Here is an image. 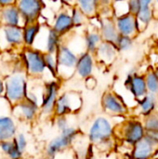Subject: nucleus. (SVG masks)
<instances>
[{"instance_id":"6e6552de","label":"nucleus","mask_w":158,"mask_h":159,"mask_svg":"<svg viewBox=\"0 0 158 159\" xmlns=\"http://www.w3.org/2000/svg\"><path fill=\"white\" fill-rule=\"evenodd\" d=\"M61 94L60 80H50L45 82L42 101L40 104V115L45 117L53 116L54 107L59 95Z\"/></svg>"},{"instance_id":"ea45409f","label":"nucleus","mask_w":158,"mask_h":159,"mask_svg":"<svg viewBox=\"0 0 158 159\" xmlns=\"http://www.w3.org/2000/svg\"><path fill=\"white\" fill-rule=\"evenodd\" d=\"M5 92V84H4V77L0 75V96H4Z\"/></svg>"},{"instance_id":"7c9ffc66","label":"nucleus","mask_w":158,"mask_h":159,"mask_svg":"<svg viewBox=\"0 0 158 159\" xmlns=\"http://www.w3.org/2000/svg\"><path fill=\"white\" fill-rule=\"evenodd\" d=\"M132 44H133L132 37L119 35L115 45L118 51H127L132 47Z\"/></svg>"},{"instance_id":"4468645a","label":"nucleus","mask_w":158,"mask_h":159,"mask_svg":"<svg viewBox=\"0 0 158 159\" xmlns=\"http://www.w3.org/2000/svg\"><path fill=\"white\" fill-rule=\"evenodd\" d=\"M121 135L127 143L135 145L143 139L145 135L144 128L138 120H129L123 125L121 129Z\"/></svg>"},{"instance_id":"412c9836","label":"nucleus","mask_w":158,"mask_h":159,"mask_svg":"<svg viewBox=\"0 0 158 159\" xmlns=\"http://www.w3.org/2000/svg\"><path fill=\"white\" fill-rule=\"evenodd\" d=\"M126 88L131 92L133 97L141 100L147 94L145 78L139 75H129L125 81Z\"/></svg>"},{"instance_id":"20e7f679","label":"nucleus","mask_w":158,"mask_h":159,"mask_svg":"<svg viewBox=\"0 0 158 159\" xmlns=\"http://www.w3.org/2000/svg\"><path fill=\"white\" fill-rule=\"evenodd\" d=\"M114 126L105 116H97L88 130V140L91 145L104 146L111 143L114 136Z\"/></svg>"},{"instance_id":"6ab92c4d","label":"nucleus","mask_w":158,"mask_h":159,"mask_svg":"<svg viewBox=\"0 0 158 159\" xmlns=\"http://www.w3.org/2000/svg\"><path fill=\"white\" fill-rule=\"evenodd\" d=\"M115 23L119 35L132 37L138 31L136 17L130 13L115 18Z\"/></svg>"},{"instance_id":"bb28decb","label":"nucleus","mask_w":158,"mask_h":159,"mask_svg":"<svg viewBox=\"0 0 158 159\" xmlns=\"http://www.w3.org/2000/svg\"><path fill=\"white\" fill-rule=\"evenodd\" d=\"M156 103H157V101H156V97L155 96V94H152V93L146 94L142 99L139 100V106L141 109V113L146 116H151L153 111L156 107Z\"/></svg>"},{"instance_id":"f3484780","label":"nucleus","mask_w":158,"mask_h":159,"mask_svg":"<svg viewBox=\"0 0 158 159\" xmlns=\"http://www.w3.org/2000/svg\"><path fill=\"white\" fill-rule=\"evenodd\" d=\"M158 143L152 139L147 134L143 139L134 145L132 159H149L154 154L155 149L157 147Z\"/></svg>"},{"instance_id":"f8f14e48","label":"nucleus","mask_w":158,"mask_h":159,"mask_svg":"<svg viewBox=\"0 0 158 159\" xmlns=\"http://www.w3.org/2000/svg\"><path fill=\"white\" fill-rule=\"evenodd\" d=\"M102 107L103 111L111 116H123L127 113V106L120 96L113 91H107L102 95Z\"/></svg>"},{"instance_id":"a211bd4d","label":"nucleus","mask_w":158,"mask_h":159,"mask_svg":"<svg viewBox=\"0 0 158 159\" xmlns=\"http://www.w3.org/2000/svg\"><path fill=\"white\" fill-rule=\"evenodd\" d=\"M117 52L118 50L115 45L102 41L93 55L96 61L102 65L108 66L114 62V61L116 58Z\"/></svg>"},{"instance_id":"9d476101","label":"nucleus","mask_w":158,"mask_h":159,"mask_svg":"<svg viewBox=\"0 0 158 159\" xmlns=\"http://www.w3.org/2000/svg\"><path fill=\"white\" fill-rule=\"evenodd\" d=\"M16 6L23 20V24L26 25L38 22L45 7V3L40 0H19L16 1Z\"/></svg>"},{"instance_id":"b1692460","label":"nucleus","mask_w":158,"mask_h":159,"mask_svg":"<svg viewBox=\"0 0 158 159\" xmlns=\"http://www.w3.org/2000/svg\"><path fill=\"white\" fill-rule=\"evenodd\" d=\"M41 25L38 22L26 24L22 27L23 48H33L34 41L39 34Z\"/></svg>"},{"instance_id":"39448f33","label":"nucleus","mask_w":158,"mask_h":159,"mask_svg":"<svg viewBox=\"0 0 158 159\" xmlns=\"http://www.w3.org/2000/svg\"><path fill=\"white\" fill-rule=\"evenodd\" d=\"M80 132L76 127L69 126L60 132V135L48 142L45 149V156L47 159H53L59 153L68 149L79 137Z\"/></svg>"},{"instance_id":"5701e85b","label":"nucleus","mask_w":158,"mask_h":159,"mask_svg":"<svg viewBox=\"0 0 158 159\" xmlns=\"http://www.w3.org/2000/svg\"><path fill=\"white\" fill-rule=\"evenodd\" d=\"M84 39V45H85V50L86 52H88L90 54H94L102 42V37L100 35V33L97 29L90 28L87 30L83 36Z\"/></svg>"},{"instance_id":"c9c22d12","label":"nucleus","mask_w":158,"mask_h":159,"mask_svg":"<svg viewBox=\"0 0 158 159\" xmlns=\"http://www.w3.org/2000/svg\"><path fill=\"white\" fill-rule=\"evenodd\" d=\"M14 147H15V144H14L13 140L12 141H5V142L0 143V149L2 151V153L5 156H7V157L11 154Z\"/></svg>"},{"instance_id":"72a5a7b5","label":"nucleus","mask_w":158,"mask_h":159,"mask_svg":"<svg viewBox=\"0 0 158 159\" xmlns=\"http://www.w3.org/2000/svg\"><path fill=\"white\" fill-rule=\"evenodd\" d=\"M12 105L7 101L4 96H0V116L11 115Z\"/></svg>"},{"instance_id":"c756f323","label":"nucleus","mask_w":158,"mask_h":159,"mask_svg":"<svg viewBox=\"0 0 158 159\" xmlns=\"http://www.w3.org/2000/svg\"><path fill=\"white\" fill-rule=\"evenodd\" d=\"M145 84L147 90L152 94L158 93V78L155 72H150L147 74L145 78Z\"/></svg>"},{"instance_id":"a878e982","label":"nucleus","mask_w":158,"mask_h":159,"mask_svg":"<svg viewBox=\"0 0 158 159\" xmlns=\"http://www.w3.org/2000/svg\"><path fill=\"white\" fill-rule=\"evenodd\" d=\"M141 8L139 12L137 13L136 20L138 24V31L140 30L141 24H143L144 26L147 25L151 19H152V8L150 7V5L152 4V1L150 0H140Z\"/></svg>"},{"instance_id":"cd10ccee","label":"nucleus","mask_w":158,"mask_h":159,"mask_svg":"<svg viewBox=\"0 0 158 159\" xmlns=\"http://www.w3.org/2000/svg\"><path fill=\"white\" fill-rule=\"evenodd\" d=\"M44 61H45V64H46L47 73L51 75V77L53 79H58V77H57L58 62H57L56 54L44 53Z\"/></svg>"},{"instance_id":"c85d7f7f","label":"nucleus","mask_w":158,"mask_h":159,"mask_svg":"<svg viewBox=\"0 0 158 159\" xmlns=\"http://www.w3.org/2000/svg\"><path fill=\"white\" fill-rule=\"evenodd\" d=\"M70 15H71V19H72V22H73L74 28L82 27L83 25H85L88 21V20L85 17V15L75 6L71 7Z\"/></svg>"},{"instance_id":"f257e3e1","label":"nucleus","mask_w":158,"mask_h":159,"mask_svg":"<svg viewBox=\"0 0 158 159\" xmlns=\"http://www.w3.org/2000/svg\"><path fill=\"white\" fill-rule=\"evenodd\" d=\"M81 54L79 50L73 48L69 43L62 39V43L56 52L58 70V80H68L75 74V65L78 56Z\"/></svg>"},{"instance_id":"dca6fc26","label":"nucleus","mask_w":158,"mask_h":159,"mask_svg":"<svg viewBox=\"0 0 158 159\" xmlns=\"http://www.w3.org/2000/svg\"><path fill=\"white\" fill-rule=\"evenodd\" d=\"M0 22L2 26L23 27V20L16 6V3L0 8Z\"/></svg>"},{"instance_id":"ddd939ff","label":"nucleus","mask_w":158,"mask_h":159,"mask_svg":"<svg viewBox=\"0 0 158 159\" xmlns=\"http://www.w3.org/2000/svg\"><path fill=\"white\" fill-rule=\"evenodd\" d=\"M70 9L71 8H61L54 16L52 23L49 24L51 29L61 37H64L71 34L74 29L70 15Z\"/></svg>"},{"instance_id":"473e14b6","label":"nucleus","mask_w":158,"mask_h":159,"mask_svg":"<svg viewBox=\"0 0 158 159\" xmlns=\"http://www.w3.org/2000/svg\"><path fill=\"white\" fill-rule=\"evenodd\" d=\"M13 142H14L15 145L18 147V149L24 154V152L26 151L27 145H28V141H27L26 136L23 133H17V135L13 139Z\"/></svg>"},{"instance_id":"4be33fe9","label":"nucleus","mask_w":158,"mask_h":159,"mask_svg":"<svg viewBox=\"0 0 158 159\" xmlns=\"http://www.w3.org/2000/svg\"><path fill=\"white\" fill-rule=\"evenodd\" d=\"M98 31L103 42L111 43L114 45L115 44L119 36V34L115 27V20L113 18L112 19H101Z\"/></svg>"},{"instance_id":"79ce46f5","label":"nucleus","mask_w":158,"mask_h":159,"mask_svg":"<svg viewBox=\"0 0 158 159\" xmlns=\"http://www.w3.org/2000/svg\"><path fill=\"white\" fill-rule=\"evenodd\" d=\"M20 159H26V158H24V157H22V158H20Z\"/></svg>"},{"instance_id":"0eeeda50","label":"nucleus","mask_w":158,"mask_h":159,"mask_svg":"<svg viewBox=\"0 0 158 159\" xmlns=\"http://www.w3.org/2000/svg\"><path fill=\"white\" fill-rule=\"evenodd\" d=\"M61 43L62 37L54 32L48 24H43L41 25L33 48L37 49L42 53L56 54Z\"/></svg>"},{"instance_id":"7ed1b4c3","label":"nucleus","mask_w":158,"mask_h":159,"mask_svg":"<svg viewBox=\"0 0 158 159\" xmlns=\"http://www.w3.org/2000/svg\"><path fill=\"white\" fill-rule=\"evenodd\" d=\"M20 58L26 75L33 79H41L47 73L44 53L33 48H23L20 50Z\"/></svg>"},{"instance_id":"2eb2a0df","label":"nucleus","mask_w":158,"mask_h":159,"mask_svg":"<svg viewBox=\"0 0 158 159\" xmlns=\"http://www.w3.org/2000/svg\"><path fill=\"white\" fill-rule=\"evenodd\" d=\"M95 62L96 61L93 54H90L86 51L82 52L77 59L74 75H77L81 79H87L92 76Z\"/></svg>"},{"instance_id":"a19ab883","label":"nucleus","mask_w":158,"mask_h":159,"mask_svg":"<svg viewBox=\"0 0 158 159\" xmlns=\"http://www.w3.org/2000/svg\"><path fill=\"white\" fill-rule=\"evenodd\" d=\"M156 76H157V78H158V68H157V70H156Z\"/></svg>"},{"instance_id":"423d86ee","label":"nucleus","mask_w":158,"mask_h":159,"mask_svg":"<svg viewBox=\"0 0 158 159\" xmlns=\"http://www.w3.org/2000/svg\"><path fill=\"white\" fill-rule=\"evenodd\" d=\"M83 105V100L79 92L68 90L61 93L57 99L53 116H68L79 112Z\"/></svg>"},{"instance_id":"f704fd0d","label":"nucleus","mask_w":158,"mask_h":159,"mask_svg":"<svg viewBox=\"0 0 158 159\" xmlns=\"http://www.w3.org/2000/svg\"><path fill=\"white\" fill-rule=\"evenodd\" d=\"M54 125L61 132L70 126L68 116H54Z\"/></svg>"},{"instance_id":"e433bc0d","label":"nucleus","mask_w":158,"mask_h":159,"mask_svg":"<svg viewBox=\"0 0 158 159\" xmlns=\"http://www.w3.org/2000/svg\"><path fill=\"white\" fill-rule=\"evenodd\" d=\"M141 8V4H140V0H131L129 1V13L136 16L137 13L139 12Z\"/></svg>"},{"instance_id":"f03ea898","label":"nucleus","mask_w":158,"mask_h":159,"mask_svg":"<svg viewBox=\"0 0 158 159\" xmlns=\"http://www.w3.org/2000/svg\"><path fill=\"white\" fill-rule=\"evenodd\" d=\"M4 97L13 106L26 97L28 76L23 70H14L4 78Z\"/></svg>"},{"instance_id":"1a4fd4ad","label":"nucleus","mask_w":158,"mask_h":159,"mask_svg":"<svg viewBox=\"0 0 158 159\" xmlns=\"http://www.w3.org/2000/svg\"><path fill=\"white\" fill-rule=\"evenodd\" d=\"M22 27H0V51L22 49Z\"/></svg>"},{"instance_id":"58836bf2","label":"nucleus","mask_w":158,"mask_h":159,"mask_svg":"<svg viewBox=\"0 0 158 159\" xmlns=\"http://www.w3.org/2000/svg\"><path fill=\"white\" fill-rule=\"evenodd\" d=\"M15 3H16V1H13V0H0V8L8 7V6L13 5Z\"/></svg>"},{"instance_id":"9b49d317","label":"nucleus","mask_w":158,"mask_h":159,"mask_svg":"<svg viewBox=\"0 0 158 159\" xmlns=\"http://www.w3.org/2000/svg\"><path fill=\"white\" fill-rule=\"evenodd\" d=\"M11 115L15 119L32 123L40 115V106L27 99L12 106Z\"/></svg>"},{"instance_id":"aec40b11","label":"nucleus","mask_w":158,"mask_h":159,"mask_svg":"<svg viewBox=\"0 0 158 159\" xmlns=\"http://www.w3.org/2000/svg\"><path fill=\"white\" fill-rule=\"evenodd\" d=\"M18 133L16 119L12 115L0 116V143L12 141Z\"/></svg>"},{"instance_id":"4c0bfd02","label":"nucleus","mask_w":158,"mask_h":159,"mask_svg":"<svg viewBox=\"0 0 158 159\" xmlns=\"http://www.w3.org/2000/svg\"><path fill=\"white\" fill-rule=\"evenodd\" d=\"M85 80H86V86L88 87V89H94L96 87V84H97L96 83V80L92 76H90V77L85 79Z\"/></svg>"},{"instance_id":"2f4dec72","label":"nucleus","mask_w":158,"mask_h":159,"mask_svg":"<svg viewBox=\"0 0 158 159\" xmlns=\"http://www.w3.org/2000/svg\"><path fill=\"white\" fill-rule=\"evenodd\" d=\"M147 132H158V116L151 115L145 120L144 127Z\"/></svg>"},{"instance_id":"c03bdc74","label":"nucleus","mask_w":158,"mask_h":159,"mask_svg":"<svg viewBox=\"0 0 158 159\" xmlns=\"http://www.w3.org/2000/svg\"><path fill=\"white\" fill-rule=\"evenodd\" d=\"M0 52H1V51H0Z\"/></svg>"},{"instance_id":"393cba45","label":"nucleus","mask_w":158,"mask_h":159,"mask_svg":"<svg viewBox=\"0 0 158 159\" xmlns=\"http://www.w3.org/2000/svg\"><path fill=\"white\" fill-rule=\"evenodd\" d=\"M74 6L85 15L88 20L98 16L99 1L97 0H79L74 2Z\"/></svg>"},{"instance_id":"37998d69","label":"nucleus","mask_w":158,"mask_h":159,"mask_svg":"<svg viewBox=\"0 0 158 159\" xmlns=\"http://www.w3.org/2000/svg\"><path fill=\"white\" fill-rule=\"evenodd\" d=\"M0 27H1V22H0Z\"/></svg>"}]
</instances>
